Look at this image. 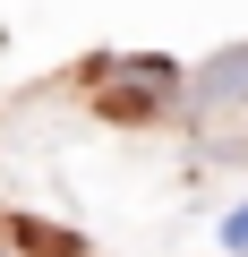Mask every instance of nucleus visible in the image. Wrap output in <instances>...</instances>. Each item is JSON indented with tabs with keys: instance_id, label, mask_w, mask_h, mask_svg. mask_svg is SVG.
Wrapping results in <instances>:
<instances>
[{
	"instance_id": "nucleus-3",
	"label": "nucleus",
	"mask_w": 248,
	"mask_h": 257,
	"mask_svg": "<svg viewBox=\"0 0 248 257\" xmlns=\"http://www.w3.org/2000/svg\"><path fill=\"white\" fill-rule=\"evenodd\" d=\"M222 240H231V248H248V206H239V214L222 223Z\"/></svg>"
},
{
	"instance_id": "nucleus-4",
	"label": "nucleus",
	"mask_w": 248,
	"mask_h": 257,
	"mask_svg": "<svg viewBox=\"0 0 248 257\" xmlns=\"http://www.w3.org/2000/svg\"><path fill=\"white\" fill-rule=\"evenodd\" d=\"M0 257H18V248H0Z\"/></svg>"
},
{
	"instance_id": "nucleus-2",
	"label": "nucleus",
	"mask_w": 248,
	"mask_h": 257,
	"mask_svg": "<svg viewBox=\"0 0 248 257\" xmlns=\"http://www.w3.org/2000/svg\"><path fill=\"white\" fill-rule=\"evenodd\" d=\"M197 94H205V103H248V52H222V60L205 69Z\"/></svg>"
},
{
	"instance_id": "nucleus-1",
	"label": "nucleus",
	"mask_w": 248,
	"mask_h": 257,
	"mask_svg": "<svg viewBox=\"0 0 248 257\" xmlns=\"http://www.w3.org/2000/svg\"><path fill=\"white\" fill-rule=\"evenodd\" d=\"M163 86H171V69H163V60H137V69H120V77L103 86V103H111V111H137V103H154Z\"/></svg>"
}]
</instances>
